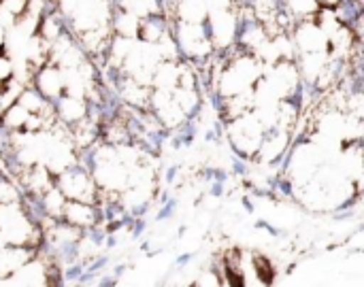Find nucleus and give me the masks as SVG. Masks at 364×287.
<instances>
[{
  "instance_id": "obj_12",
  "label": "nucleus",
  "mask_w": 364,
  "mask_h": 287,
  "mask_svg": "<svg viewBox=\"0 0 364 287\" xmlns=\"http://www.w3.org/2000/svg\"><path fill=\"white\" fill-rule=\"evenodd\" d=\"M192 286H222V279H220V275H218L215 269H207V271H203L200 275H196L192 279Z\"/></svg>"
},
{
  "instance_id": "obj_15",
  "label": "nucleus",
  "mask_w": 364,
  "mask_h": 287,
  "mask_svg": "<svg viewBox=\"0 0 364 287\" xmlns=\"http://www.w3.org/2000/svg\"><path fill=\"white\" fill-rule=\"evenodd\" d=\"M4 43H6V28L0 23V51H4Z\"/></svg>"
},
{
  "instance_id": "obj_6",
  "label": "nucleus",
  "mask_w": 364,
  "mask_h": 287,
  "mask_svg": "<svg viewBox=\"0 0 364 287\" xmlns=\"http://www.w3.org/2000/svg\"><path fill=\"white\" fill-rule=\"evenodd\" d=\"M53 109H55L58 124H64V126H73V124L85 119L87 111H90L85 98H77V96H68V94H62L58 100H53Z\"/></svg>"
},
{
  "instance_id": "obj_5",
  "label": "nucleus",
  "mask_w": 364,
  "mask_h": 287,
  "mask_svg": "<svg viewBox=\"0 0 364 287\" xmlns=\"http://www.w3.org/2000/svg\"><path fill=\"white\" fill-rule=\"evenodd\" d=\"M292 40L296 47V55L314 53V51H328V38L314 19L311 21H296Z\"/></svg>"
},
{
  "instance_id": "obj_11",
  "label": "nucleus",
  "mask_w": 364,
  "mask_h": 287,
  "mask_svg": "<svg viewBox=\"0 0 364 287\" xmlns=\"http://www.w3.org/2000/svg\"><path fill=\"white\" fill-rule=\"evenodd\" d=\"M15 202H21V190H19V185L0 175V207L15 205Z\"/></svg>"
},
{
  "instance_id": "obj_7",
  "label": "nucleus",
  "mask_w": 364,
  "mask_h": 287,
  "mask_svg": "<svg viewBox=\"0 0 364 287\" xmlns=\"http://www.w3.org/2000/svg\"><path fill=\"white\" fill-rule=\"evenodd\" d=\"M32 256H36V251L30 249V247H23V245H4V247H0V281L11 277Z\"/></svg>"
},
{
  "instance_id": "obj_10",
  "label": "nucleus",
  "mask_w": 364,
  "mask_h": 287,
  "mask_svg": "<svg viewBox=\"0 0 364 287\" xmlns=\"http://www.w3.org/2000/svg\"><path fill=\"white\" fill-rule=\"evenodd\" d=\"M284 9L296 23V21L316 19V15L320 11V4H318V0H284Z\"/></svg>"
},
{
  "instance_id": "obj_14",
  "label": "nucleus",
  "mask_w": 364,
  "mask_h": 287,
  "mask_svg": "<svg viewBox=\"0 0 364 287\" xmlns=\"http://www.w3.org/2000/svg\"><path fill=\"white\" fill-rule=\"evenodd\" d=\"M346 0H318L320 9H337L339 4H343Z\"/></svg>"
},
{
  "instance_id": "obj_13",
  "label": "nucleus",
  "mask_w": 364,
  "mask_h": 287,
  "mask_svg": "<svg viewBox=\"0 0 364 287\" xmlns=\"http://www.w3.org/2000/svg\"><path fill=\"white\" fill-rule=\"evenodd\" d=\"M13 75H15V64H13L11 55L0 51V85L6 83Z\"/></svg>"
},
{
  "instance_id": "obj_2",
  "label": "nucleus",
  "mask_w": 364,
  "mask_h": 287,
  "mask_svg": "<svg viewBox=\"0 0 364 287\" xmlns=\"http://www.w3.org/2000/svg\"><path fill=\"white\" fill-rule=\"evenodd\" d=\"M173 38L177 43L179 53H183L188 60H205L213 51L205 21H181V19H177V28H175Z\"/></svg>"
},
{
  "instance_id": "obj_8",
  "label": "nucleus",
  "mask_w": 364,
  "mask_h": 287,
  "mask_svg": "<svg viewBox=\"0 0 364 287\" xmlns=\"http://www.w3.org/2000/svg\"><path fill=\"white\" fill-rule=\"evenodd\" d=\"M139 26H141V17L134 15L132 11L117 9L115 13H111V32L115 36L139 38Z\"/></svg>"
},
{
  "instance_id": "obj_9",
  "label": "nucleus",
  "mask_w": 364,
  "mask_h": 287,
  "mask_svg": "<svg viewBox=\"0 0 364 287\" xmlns=\"http://www.w3.org/2000/svg\"><path fill=\"white\" fill-rule=\"evenodd\" d=\"M64 202H66V196L60 192V188H58L55 183H53L51 188H47V190L38 196V205H41L43 215L53 217V220H60L62 209H64Z\"/></svg>"
},
{
  "instance_id": "obj_4",
  "label": "nucleus",
  "mask_w": 364,
  "mask_h": 287,
  "mask_svg": "<svg viewBox=\"0 0 364 287\" xmlns=\"http://www.w3.org/2000/svg\"><path fill=\"white\" fill-rule=\"evenodd\" d=\"M30 85L47 100H58L62 94H64V79H62V68L55 66V64H43L34 70L32 75V81Z\"/></svg>"
},
{
  "instance_id": "obj_1",
  "label": "nucleus",
  "mask_w": 364,
  "mask_h": 287,
  "mask_svg": "<svg viewBox=\"0 0 364 287\" xmlns=\"http://www.w3.org/2000/svg\"><path fill=\"white\" fill-rule=\"evenodd\" d=\"M53 183L60 188V192L66 196V200H83V202H98V185L85 166H70L64 173L53 177Z\"/></svg>"
},
{
  "instance_id": "obj_3",
  "label": "nucleus",
  "mask_w": 364,
  "mask_h": 287,
  "mask_svg": "<svg viewBox=\"0 0 364 287\" xmlns=\"http://www.w3.org/2000/svg\"><path fill=\"white\" fill-rule=\"evenodd\" d=\"M100 209L92 202H83V200H66L64 202V209H62V215L60 220L87 232V230H94L98 224H100Z\"/></svg>"
},
{
  "instance_id": "obj_16",
  "label": "nucleus",
  "mask_w": 364,
  "mask_h": 287,
  "mask_svg": "<svg viewBox=\"0 0 364 287\" xmlns=\"http://www.w3.org/2000/svg\"><path fill=\"white\" fill-rule=\"evenodd\" d=\"M2 113H4V102H2V92H0V117H2Z\"/></svg>"
}]
</instances>
